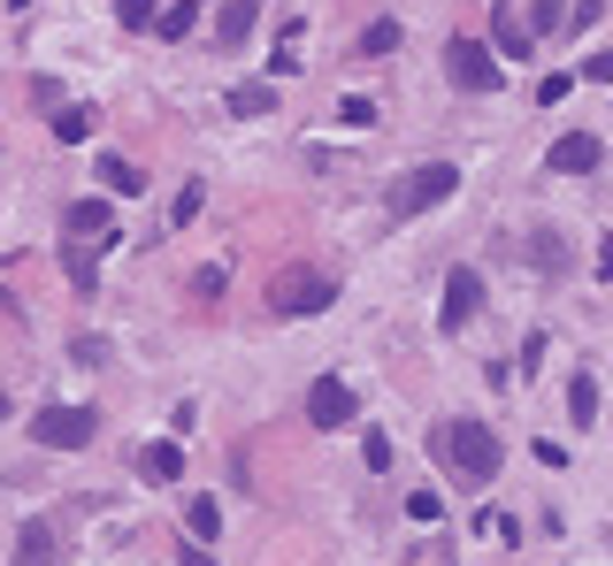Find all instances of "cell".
Wrapping results in <instances>:
<instances>
[{
  "label": "cell",
  "mask_w": 613,
  "mask_h": 566,
  "mask_svg": "<svg viewBox=\"0 0 613 566\" xmlns=\"http://www.w3.org/2000/svg\"><path fill=\"white\" fill-rule=\"evenodd\" d=\"M453 192H460V168H453V161H430V168H407V176L384 192V215H391V222H415V215L445 207Z\"/></svg>",
  "instance_id": "obj_1"
},
{
  "label": "cell",
  "mask_w": 613,
  "mask_h": 566,
  "mask_svg": "<svg viewBox=\"0 0 613 566\" xmlns=\"http://www.w3.org/2000/svg\"><path fill=\"white\" fill-rule=\"evenodd\" d=\"M438 451L453 459L460 482H491V475H498V459H506L498 428H483V422H445V428H438Z\"/></svg>",
  "instance_id": "obj_2"
},
{
  "label": "cell",
  "mask_w": 613,
  "mask_h": 566,
  "mask_svg": "<svg viewBox=\"0 0 613 566\" xmlns=\"http://www.w3.org/2000/svg\"><path fill=\"white\" fill-rule=\"evenodd\" d=\"M269 306H277L284 322H300V314H330V306H337V276H314V269H284V276L269 283Z\"/></svg>",
  "instance_id": "obj_3"
},
{
  "label": "cell",
  "mask_w": 613,
  "mask_h": 566,
  "mask_svg": "<svg viewBox=\"0 0 613 566\" xmlns=\"http://www.w3.org/2000/svg\"><path fill=\"white\" fill-rule=\"evenodd\" d=\"M93 428H100L93 406H39V414H31V444H39V451H85Z\"/></svg>",
  "instance_id": "obj_4"
},
{
  "label": "cell",
  "mask_w": 613,
  "mask_h": 566,
  "mask_svg": "<svg viewBox=\"0 0 613 566\" xmlns=\"http://www.w3.org/2000/svg\"><path fill=\"white\" fill-rule=\"evenodd\" d=\"M353 414H361V399H353L345 375H314L306 383V428H353Z\"/></svg>",
  "instance_id": "obj_5"
},
{
  "label": "cell",
  "mask_w": 613,
  "mask_h": 566,
  "mask_svg": "<svg viewBox=\"0 0 613 566\" xmlns=\"http://www.w3.org/2000/svg\"><path fill=\"white\" fill-rule=\"evenodd\" d=\"M445 77H453L460 92H498V62H491L483 39H453L445 46Z\"/></svg>",
  "instance_id": "obj_6"
},
{
  "label": "cell",
  "mask_w": 613,
  "mask_h": 566,
  "mask_svg": "<svg viewBox=\"0 0 613 566\" xmlns=\"http://www.w3.org/2000/svg\"><path fill=\"white\" fill-rule=\"evenodd\" d=\"M475 314H483V276H475V269H453V276H445V306H438V322H445V329H467Z\"/></svg>",
  "instance_id": "obj_7"
},
{
  "label": "cell",
  "mask_w": 613,
  "mask_h": 566,
  "mask_svg": "<svg viewBox=\"0 0 613 566\" xmlns=\"http://www.w3.org/2000/svg\"><path fill=\"white\" fill-rule=\"evenodd\" d=\"M606 161V145L591 139V131H568V139H552V176H591Z\"/></svg>",
  "instance_id": "obj_8"
},
{
  "label": "cell",
  "mask_w": 613,
  "mask_h": 566,
  "mask_svg": "<svg viewBox=\"0 0 613 566\" xmlns=\"http://www.w3.org/2000/svg\"><path fill=\"white\" fill-rule=\"evenodd\" d=\"M491 39H498L506 62H529V46H537V31L514 15V0H491Z\"/></svg>",
  "instance_id": "obj_9"
},
{
  "label": "cell",
  "mask_w": 613,
  "mask_h": 566,
  "mask_svg": "<svg viewBox=\"0 0 613 566\" xmlns=\"http://www.w3.org/2000/svg\"><path fill=\"white\" fill-rule=\"evenodd\" d=\"M93 176H100V192H108V199H139V192H147V168H139V161H123V153H100V168H93Z\"/></svg>",
  "instance_id": "obj_10"
},
{
  "label": "cell",
  "mask_w": 613,
  "mask_h": 566,
  "mask_svg": "<svg viewBox=\"0 0 613 566\" xmlns=\"http://www.w3.org/2000/svg\"><path fill=\"white\" fill-rule=\"evenodd\" d=\"M62 238H108V199H69L62 207Z\"/></svg>",
  "instance_id": "obj_11"
},
{
  "label": "cell",
  "mask_w": 613,
  "mask_h": 566,
  "mask_svg": "<svg viewBox=\"0 0 613 566\" xmlns=\"http://www.w3.org/2000/svg\"><path fill=\"white\" fill-rule=\"evenodd\" d=\"M139 475H147V482H176V475H184V444H169V436L147 444V451H139Z\"/></svg>",
  "instance_id": "obj_12"
},
{
  "label": "cell",
  "mask_w": 613,
  "mask_h": 566,
  "mask_svg": "<svg viewBox=\"0 0 613 566\" xmlns=\"http://www.w3.org/2000/svg\"><path fill=\"white\" fill-rule=\"evenodd\" d=\"M568 422H576V428L599 422V375H591V368H583V375H568Z\"/></svg>",
  "instance_id": "obj_13"
},
{
  "label": "cell",
  "mask_w": 613,
  "mask_h": 566,
  "mask_svg": "<svg viewBox=\"0 0 613 566\" xmlns=\"http://www.w3.org/2000/svg\"><path fill=\"white\" fill-rule=\"evenodd\" d=\"M15 559H62V552H54V521H23V529H15Z\"/></svg>",
  "instance_id": "obj_14"
},
{
  "label": "cell",
  "mask_w": 613,
  "mask_h": 566,
  "mask_svg": "<svg viewBox=\"0 0 613 566\" xmlns=\"http://www.w3.org/2000/svg\"><path fill=\"white\" fill-rule=\"evenodd\" d=\"M254 23H261V8H254V0H223V23H215V39H223V46H238Z\"/></svg>",
  "instance_id": "obj_15"
},
{
  "label": "cell",
  "mask_w": 613,
  "mask_h": 566,
  "mask_svg": "<svg viewBox=\"0 0 613 566\" xmlns=\"http://www.w3.org/2000/svg\"><path fill=\"white\" fill-rule=\"evenodd\" d=\"M93 131H100V116H93V108H54V139H62V145H85Z\"/></svg>",
  "instance_id": "obj_16"
},
{
  "label": "cell",
  "mask_w": 613,
  "mask_h": 566,
  "mask_svg": "<svg viewBox=\"0 0 613 566\" xmlns=\"http://www.w3.org/2000/svg\"><path fill=\"white\" fill-rule=\"evenodd\" d=\"M184 529H192V544H215V529H223V505H215V498H192V505H184Z\"/></svg>",
  "instance_id": "obj_17"
},
{
  "label": "cell",
  "mask_w": 613,
  "mask_h": 566,
  "mask_svg": "<svg viewBox=\"0 0 613 566\" xmlns=\"http://www.w3.org/2000/svg\"><path fill=\"white\" fill-rule=\"evenodd\" d=\"M192 23H200V0H169V8L153 15V31H161V39H184Z\"/></svg>",
  "instance_id": "obj_18"
},
{
  "label": "cell",
  "mask_w": 613,
  "mask_h": 566,
  "mask_svg": "<svg viewBox=\"0 0 613 566\" xmlns=\"http://www.w3.org/2000/svg\"><path fill=\"white\" fill-rule=\"evenodd\" d=\"M277 108V85H230V116H269Z\"/></svg>",
  "instance_id": "obj_19"
},
{
  "label": "cell",
  "mask_w": 613,
  "mask_h": 566,
  "mask_svg": "<svg viewBox=\"0 0 613 566\" xmlns=\"http://www.w3.org/2000/svg\"><path fill=\"white\" fill-rule=\"evenodd\" d=\"M368 54H399V23H391V15H376V23L361 31V62H368Z\"/></svg>",
  "instance_id": "obj_20"
},
{
  "label": "cell",
  "mask_w": 613,
  "mask_h": 566,
  "mask_svg": "<svg viewBox=\"0 0 613 566\" xmlns=\"http://www.w3.org/2000/svg\"><path fill=\"white\" fill-rule=\"evenodd\" d=\"M93 253H100V246H62V269H69L77 291H93Z\"/></svg>",
  "instance_id": "obj_21"
},
{
  "label": "cell",
  "mask_w": 613,
  "mask_h": 566,
  "mask_svg": "<svg viewBox=\"0 0 613 566\" xmlns=\"http://www.w3.org/2000/svg\"><path fill=\"white\" fill-rule=\"evenodd\" d=\"M69 360H77V368H108V360H116V345H108V337H77V345H69Z\"/></svg>",
  "instance_id": "obj_22"
},
{
  "label": "cell",
  "mask_w": 613,
  "mask_h": 566,
  "mask_svg": "<svg viewBox=\"0 0 613 566\" xmlns=\"http://www.w3.org/2000/svg\"><path fill=\"white\" fill-rule=\"evenodd\" d=\"M116 15H123V31H153L161 0H116Z\"/></svg>",
  "instance_id": "obj_23"
},
{
  "label": "cell",
  "mask_w": 613,
  "mask_h": 566,
  "mask_svg": "<svg viewBox=\"0 0 613 566\" xmlns=\"http://www.w3.org/2000/svg\"><path fill=\"white\" fill-rule=\"evenodd\" d=\"M200 199H207V192H200V184H184V192H176V199H169V222H176V230H184V222H192V215H200Z\"/></svg>",
  "instance_id": "obj_24"
},
{
  "label": "cell",
  "mask_w": 613,
  "mask_h": 566,
  "mask_svg": "<svg viewBox=\"0 0 613 566\" xmlns=\"http://www.w3.org/2000/svg\"><path fill=\"white\" fill-rule=\"evenodd\" d=\"M529 31H545V39L568 31V0H537V23H529Z\"/></svg>",
  "instance_id": "obj_25"
},
{
  "label": "cell",
  "mask_w": 613,
  "mask_h": 566,
  "mask_svg": "<svg viewBox=\"0 0 613 566\" xmlns=\"http://www.w3.org/2000/svg\"><path fill=\"white\" fill-rule=\"evenodd\" d=\"M337 123H345V131H368V123H376V100H345Z\"/></svg>",
  "instance_id": "obj_26"
},
{
  "label": "cell",
  "mask_w": 613,
  "mask_h": 566,
  "mask_svg": "<svg viewBox=\"0 0 613 566\" xmlns=\"http://www.w3.org/2000/svg\"><path fill=\"white\" fill-rule=\"evenodd\" d=\"M407 513H415V521H430V529L445 521V505H438V490H415V498H407Z\"/></svg>",
  "instance_id": "obj_27"
},
{
  "label": "cell",
  "mask_w": 613,
  "mask_h": 566,
  "mask_svg": "<svg viewBox=\"0 0 613 566\" xmlns=\"http://www.w3.org/2000/svg\"><path fill=\"white\" fill-rule=\"evenodd\" d=\"M223 283H230L223 269H200V276H192V291H200V298H223Z\"/></svg>",
  "instance_id": "obj_28"
},
{
  "label": "cell",
  "mask_w": 613,
  "mask_h": 566,
  "mask_svg": "<svg viewBox=\"0 0 613 566\" xmlns=\"http://www.w3.org/2000/svg\"><path fill=\"white\" fill-rule=\"evenodd\" d=\"M583 77H591V85H613V54H591V62H583Z\"/></svg>",
  "instance_id": "obj_29"
},
{
  "label": "cell",
  "mask_w": 613,
  "mask_h": 566,
  "mask_svg": "<svg viewBox=\"0 0 613 566\" xmlns=\"http://www.w3.org/2000/svg\"><path fill=\"white\" fill-rule=\"evenodd\" d=\"M599 276H606V283H613V246H606V253H599Z\"/></svg>",
  "instance_id": "obj_30"
},
{
  "label": "cell",
  "mask_w": 613,
  "mask_h": 566,
  "mask_svg": "<svg viewBox=\"0 0 613 566\" xmlns=\"http://www.w3.org/2000/svg\"><path fill=\"white\" fill-rule=\"evenodd\" d=\"M0 414H8V391H0Z\"/></svg>",
  "instance_id": "obj_31"
}]
</instances>
